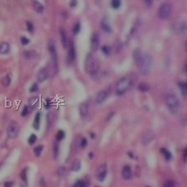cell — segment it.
<instances>
[{
	"mask_svg": "<svg viewBox=\"0 0 187 187\" xmlns=\"http://www.w3.org/2000/svg\"><path fill=\"white\" fill-rule=\"evenodd\" d=\"M153 57L149 54H142L141 57L138 61L137 66L139 68V71L141 74L146 75L149 74L151 71L152 66H153Z\"/></svg>",
	"mask_w": 187,
	"mask_h": 187,
	"instance_id": "6da1fadb",
	"label": "cell"
},
{
	"mask_svg": "<svg viewBox=\"0 0 187 187\" xmlns=\"http://www.w3.org/2000/svg\"><path fill=\"white\" fill-rule=\"evenodd\" d=\"M166 105L172 114H177L180 110V102L176 95L172 92H168L165 97Z\"/></svg>",
	"mask_w": 187,
	"mask_h": 187,
	"instance_id": "7a4b0ae2",
	"label": "cell"
},
{
	"mask_svg": "<svg viewBox=\"0 0 187 187\" xmlns=\"http://www.w3.org/2000/svg\"><path fill=\"white\" fill-rule=\"evenodd\" d=\"M99 63L94 55L89 54L87 55L85 61V70L89 75H95L99 70Z\"/></svg>",
	"mask_w": 187,
	"mask_h": 187,
	"instance_id": "3957f363",
	"label": "cell"
},
{
	"mask_svg": "<svg viewBox=\"0 0 187 187\" xmlns=\"http://www.w3.org/2000/svg\"><path fill=\"white\" fill-rule=\"evenodd\" d=\"M133 80L130 76H124L120 79L116 85V93L117 95H123L132 86Z\"/></svg>",
	"mask_w": 187,
	"mask_h": 187,
	"instance_id": "277c9868",
	"label": "cell"
},
{
	"mask_svg": "<svg viewBox=\"0 0 187 187\" xmlns=\"http://www.w3.org/2000/svg\"><path fill=\"white\" fill-rule=\"evenodd\" d=\"M20 132V126L19 124L15 122L12 121L9 123L8 126H7V136L10 139H15L18 136Z\"/></svg>",
	"mask_w": 187,
	"mask_h": 187,
	"instance_id": "5b68a950",
	"label": "cell"
},
{
	"mask_svg": "<svg viewBox=\"0 0 187 187\" xmlns=\"http://www.w3.org/2000/svg\"><path fill=\"white\" fill-rule=\"evenodd\" d=\"M49 51L51 54L52 58V63H53L54 70L57 71V48L56 44L54 40H50L49 42Z\"/></svg>",
	"mask_w": 187,
	"mask_h": 187,
	"instance_id": "8992f818",
	"label": "cell"
},
{
	"mask_svg": "<svg viewBox=\"0 0 187 187\" xmlns=\"http://www.w3.org/2000/svg\"><path fill=\"white\" fill-rule=\"evenodd\" d=\"M171 5L169 3H164L161 5L159 10V17L160 19L165 20L168 18L171 14Z\"/></svg>",
	"mask_w": 187,
	"mask_h": 187,
	"instance_id": "52a82bcc",
	"label": "cell"
},
{
	"mask_svg": "<svg viewBox=\"0 0 187 187\" xmlns=\"http://www.w3.org/2000/svg\"><path fill=\"white\" fill-rule=\"evenodd\" d=\"M107 172H108L107 164H102L96 171V178L98 179L99 181H103V180L107 176Z\"/></svg>",
	"mask_w": 187,
	"mask_h": 187,
	"instance_id": "ba28073f",
	"label": "cell"
},
{
	"mask_svg": "<svg viewBox=\"0 0 187 187\" xmlns=\"http://www.w3.org/2000/svg\"><path fill=\"white\" fill-rule=\"evenodd\" d=\"M154 138V133L150 130H147L144 133L143 136H142V143H143L144 145H148L151 143Z\"/></svg>",
	"mask_w": 187,
	"mask_h": 187,
	"instance_id": "9c48e42d",
	"label": "cell"
},
{
	"mask_svg": "<svg viewBox=\"0 0 187 187\" xmlns=\"http://www.w3.org/2000/svg\"><path fill=\"white\" fill-rule=\"evenodd\" d=\"M90 46H91V49L95 51L99 49V35H98V33H93L90 38Z\"/></svg>",
	"mask_w": 187,
	"mask_h": 187,
	"instance_id": "30bf717a",
	"label": "cell"
},
{
	"mask_svg": "<svg viewBox=\"0 0 187 187\" xmlns=\"http://www.w3.org/2000/svg\"><path fill=\"white\" fill-rule=\"evenodd\" d=\"M49 77V71L46 67H44V68H41L38 74H37V80L38 82H44V80H46Z\"/></svg>",
	"mask_w": 187,
	"mask_h": 187,
	"instance_id": "8fae6325",
	"label": "cell"
},
{
	"mask_svg": "<svg viewBox=\"0 0 187 187\" xmlns=\"http://www.w3.org/2000/svg\"><path fill=\"white\" fill-rule=\"evenodd\" d=\"M75 58H76V49H75L73 43L71 42L69 45L68 53H67V61H68V63H72L75 60Z\"/></svg>",
	"mask_w": 187,
	"mask_h": 187,
	"instance_id": "7c38bea8",
	"label": "cell"
},
{
	"mask_svg": "<svg viewBox=\"0 0 187 187\" xmlns=\"http://www.w3.org/2000/svg\"><path fill=\"white\" fill-rule=\"evenodd\" d=\"M108 97V93L106 90H101L98 93L96 98H95V103L97 104H100L105 101V99Z\"/></svg>",
	"mask_w": 187,
	"mask_h": 187,
	"instance_id": "4fadbf2b",
	"label": "cell"
},
{
	"mask_svg": "<svg viewBox=\"0 0 187 187\" xmlns=\"http://www.w3.org/2000/svg\"><path fill=\"white\" fill-rule=\"evenodd\" d=\"M122 176L124 180H130V179L131 178L132 171H131V167L129 165H126L122 168Z\"/></svg>",
	"mask_w": 187,
	"mask_h": 187,
	"instance_id": "5bb4252c",
	"label": "cell"
},
{
	"mask_svg": "<svg viewBox=\"0 0 187 187\" xmlns=\"http://www.w3.org/2000/svg\"><path fill=\"white\" fill-rule=\"evenodd\" d=\"M101 28L103 29V31H105L107 33H111L112 32V28L110 24L108 23L107 18H103L101 21Z\"/></svg>",
	"mask_w": 187,
	"mask_h": 187,
	"instance_id": "9a60e30c",
	"label": "cell"
},
{
	"mask_svg": "<svg viewBox=\"0 0 187 187\" xmlns=\"http://www.w3.org/2000/svg\"><path fill=\"white\" fill-rule=\"evenodd\" d=\"M10 51V45L7 42H2L0 44V54H7Z\"/></svg>",
	"mask_w": 187,
	"mask_h": 187,
	"instance_id": "2e32d148",
	"label": "cell"
},
{
	"mask_svg": "<svg viewBox=\"0 0 187 187\" xmlns=\"http://www.w3.org/2000/svg\"><path fill=\"white\" fill-rule=\"evenodd\" d=\"M60 36H61V42L63 44V45L64 48H66V46L68 45V38H67L66 33L64 29H61L60 31Z\"/></svg>",
	"mask_w": 187,
	"mask_h": 187,
	"instance_id": "e0dca14e",
	"label": "cell"
},
{
	"mask_svg": "<svg viewBox=\"0 0 187 187\" xmlns=\"http://www.w3.org/2000/svg\"><path fill=\"white\" fill-rule=\"evenodd\" d=\"M89 112V106L86 103H82L80 106V115L81 117H85Z\"/></svg>",
	"mask_w": 187,
	"mask_h": 187,
	"instance_id": "ac0fdd59",
	"label": "cell"
},
{
	"mask_svg": "<svg viewBox=\"0 0 187 187\" xmlns=\"http://www.w3.org/2000/svg\"><path fill=\"white\" fill-rule=\"evenodd\" d=\"M33 7H34L35 11L38 13H43L44 11V7L40 2L37 1V0L33 2Z\"/></svg>",
	"mask_w": 187,
	"mask_h": 187,
	"instance_id": "d6986e66",
	"label": "cell"
},
{
	"mask_svg": "<svg viewBox=\"0 0 187 187\" xmlns=\"http://www.w3.org/2000/svg\"><path fill=\"white\" fill-rule=\"evenodd\" d=\"M178 87H179V89H180L181 94L184 97H185L187 95V84L185 81H181V82H179Z\"/></svg>",
	"mask_w": 187,
	"mask_h": 187,
	"instance_id": "ffe728a7",
	"label": "cell"
},
{
	"mask_svg": "<svg viewBox=\"0 0 187 187\" xmlns=\"http://www.w3.org/2000/svg\"><path fill=\"white\" fill-rule=\"evenodd\" d=\"M11 81H12V79H11V76L9 74L6 75L5 76H3L1 80V83L3 86H8L10 84H11Z\"/></svg>",
	"mask_w": 187,
	"mask_h": 187,
	"instance_id": "44dd1931",
	"label": "cell"
},
{
	"mask_svg": "<svg viewBox=\"0 0 187 187\" xmlns=\"http://www.w3.org/2000/svg\"><path fill=\"white\" fill-rule=\"evenodd\" d=\"M40 113H37L35 119H34V123H33V126L35 130H39L40 127Z\"/></svg>",
	"mask_w": 187,
	"mask_h": 187,
	"instance_id": "7402d4cb",
	"label": "cell"
},
{
	"mask_svg": "<svg viewBox=\"0 0 187 187\" xmlns=\"http://www.w3.org/2000/svg\"><path fill=\"white\" fill-rule=\"evenodd\" d=\"M142 52L140 50V49H136V50H134L133 52V59H134V61L136 62V63H138V61L140 60V58L141 57V55H142Z\"/></svg>",
	"mask_w": 187,
	"mask_h": 187,
	"instance_id": "603a6c76",
	"label": "cell"
},
{
	"mask_svg": "<svg viewBox=\"0 0 187 187\" xmlns=\"http://www.w3.org/2000/svg\"><path fill=\"white\" fill-rule=\"evenodd\" d=\"M80 167H81V163H80V161L79 159H76L71 165V169L72 171H79L80 169Z\"/></svg>",
	"mask_w": 187,
	"mask_h": 187,
	"instance_id": "cb8c5ba5",
	"label": "cell"
},
{
	"mask_svg": "<svg viewBox=\"0 0 187 187\" xmlns=\"http://www.w3.org/2000/svg\"><path fill=\"white\" fill-rule=\"evenodd\" d=\"M138 89L141 92H147V91H148V89H149V85L147 83L143 82V83H140L139 85Z\"/></svg>",
	"mask_w": 187,
	"mask_h": 187,
	"instance_id": "d4e9b609",
	"label": "cell"
},
{
	"mask_svg": "<svg viewBox=\"0 0 187 187\" xmlns=\"http://www.w3.org/2000/svg\"><path fill=\"white\" fill-rule=\"evenodd\" d=\"M28 102H29L30 106H31V108H35L39 102V99H38V97H31V99H29Z\"/></svg>",
	"mask_w": 187,
	"mask_h": 187,
	"instance_id": "484cf974",
	"label": "cell"
},
{
	"mask_svg": "<svg viewBox=\"0 0 187 187\" xmlns=\"http://www.w3.org/2000/svg\"><path fill=\"white\" fill-rule=\"evenodd\" d=\"M43 149H44V146H42V145L36 146V147L34 148V150H33L35 155L36 157L40 156V154H41V153H42V151H43Z\"/></svg>",
	"mask_w": 187,
	"mask_h": 187,
	"instance_id": "4316f807",
	"label": "cell"
},
{
	"mask_svg": "<svg viewBox=\"0 0 187 187\" xmlns=\"http://www.w3.org/2000/svg\"><path fill=\"white\" fill-rule=\"evenodd\" d=\"M161 152L163 154L164 157H165V159H166L167 161H169V160L171 159V154L168 150H167L166 148H162V149H161Z\"/></svg>",
	"mask_w": 187,
	"mask_h": 187,
	"instance_id": "83f0119b",
	"label": "cell"
},
{
	"mask_svg": "<svg viewBox=\"0 0 187 187\" xmlns=\"http://www.w3.org/2000/svg\"><path fill=\"white\" fill-rule=\"evenodd\" d=\"M121 0H112V2H111V5L112 7H113V8L114 9H117L120 7L121 6Z\"/></svg>",
	"mask_w": 187,
	"mask_h": 187,
	"instance_id": "f1b7e54d",
	"label": "cell"
},
{
	"mask_svg": "<svg viewBox=\"0 0 187 187\" xmlns=\"http://www.w3.org/2000/svg\"><path fill=\"white\" fill-rule=\"evenodd\" d=\"M65 137V132L62 130L58 131L57 135H56V139L57 141H60V140H63Z\"/></svg>",
	"mask_w": 187,
	"mask_h": 187,
	"instance_id": "f546056e",
	"label": "cell"
},
{
	"mask_svg": "<svg viewBox=\"0 0 187 187\" xmlns=\"http://www.w3.org/2000/svg\"><path fill=\"white\" fill-rule=\"evenodd\" d=\"M80 24L79 23V22H77V23H76L74 25L72 31H73L74 35H77L80 32Z\"/></svg>",
	"mask_w": 187,
	"mask_h": 187,
	"instance_id": "4dcf8cb0",
	"label": "cell"
},
{
	"mask_svg": "<svg viewBox=\"0 0 187 187\" xmlns=\"http://www.w3.org/2000/svg\"><path fill=\"white\" fill-rule=\"evenodd\" d=\"M35 56V53L34 51H25L24 52V57L26 58V59H31L33 57Z\"/></svg>",
	"mask_w": 187,
	"mask_h": 187,
	"instance_id": "1f68e13d",
	"label": "cell"
},
{
	"mask_svg": "<svg viewBox=\"0 0 187 187\" xmlns=\"http://www.w3.org/2000/svg\"><path fill=\"white\" fill-rule=\"evenodd\" d=\"M36 140H37V136H35V134H32L28 139V144L29 145H34L36 142Z\"/></svg>",
	"mask_w": 187,
	"mask_h": 187,
	"instance_id": "d6a6232c",
	"label": "cell"
},
{
	"mask_svg": "<svg viewBox=\"0 0 187 187\" xmlns=\"http://www.w3.org/2000/svg\"><path fill=\"white\" fill-rule=\"evenodd\" d=\"M27 168H25L24 170H22L21 173V177L22 179V181H24L26 183H27Z\"/></svg>",
	"mask_w": 187,
	"mask_h": 187,
	"instance_id": "836d02e7",
	"label": "cell"
},
{
	"mask_svg": "<svg viewBox=\"0 0 187 187\" xmlns=\"http://www.w3.org/2000/svg\"><path fill=\"white\" fill-rule=\"evenodd\" d=\"M102 51H103V53L104 54H106V55H109L110 53H111V48L108 45H104L102 47Z\"/></svg>",
	"mask_w": 187,
	"mask_h": 187,
	"instance_id": "e575fe53",
	"label": "cell"
},
{
	"mask_svg": "<svg viewBox=\"0 0 187 187\" xmlns=\"http://www.w3.org/2000/svg\"><path fill=\"white\" fill-rule=\"evenodd\" d=\"M163 187H176V185H175L173 181L167 180V181H165V183H164Z\"/></svg>",
	"mask_w": 187,
	"mask_h": 187,
	"instance_id": "d590c367",
	"label": "cell"
},
{
	"mask_svg": "<svg viewBox=\"0 0 187 187\" xmlns=\"http://www.w3.org/2000/svg\"><path fill=\"white\" fill-rule=\"evenodd\" d=\"M54 119V115L53 113H49L47 114V122H48V124H51L52 122H53Z\"/></svg>",
	"mask_w": 187,
	"mask_h": 187,
	"instance_id": "8d00e7d4",
	"label": "cell"
},
{
	"mask_svg": "<svg viewBox=\"0 0 187 187\" xmlns=\"http://www.w3.org/2000/svg\"><path fill=\"white\" fill-rule=\"evenodd\" d=\"M26 27H27V31L31 33H33L34 31V26L33 24L31 23V21H27L26 22Z\"/></svg>",
	"mask_w": 187,
	"mask_h": 187,
	"instance_id": "74e56055",
	"label": "cell"
},
{
	"mask_svg": "<svg viewBox=\"0 0 187 187\" xmlns=\"http://www.w3.org/2000/svg\"><path fill=\"white\" fill-rule=\"evenodd\" d=\"M65 173H66V168H65V167H63V166L59 167L58 169H57V174L59 176H63Z\"/></svg>",
	"mask_w": 187,
	"mask_h": 187,
	"instance_id": "f35d334b",
	"label": "cell"
},
{
	"mask_svg": "<svg viewBox=\"0 0 187 187\" xmlns=\"http://www.w3.org/2000/svg\"><path fill=\"white\" fill-rule=\"evenodd\" d=\"M21 42L22 45H27V44L30 43V40L25 36H22L21 38Z\"/></svg>",
	"mask_w": 187,
	"mask_h": 187,
	"instance_id": "ab89813d",
	"label": "cell"
},
{
	"mask_svg": "<svg viewBox=\"0 0 187 187\" xmlns=\"http://www.w3.org/2000/svg\"><path fill=\"white\" fill-rule=\"evenodd\" d=\"M38 89H39V86H38V84L37 83H34L32 85V86L30 88V91L34 93V92H36V91H38Z\"/></svg>",
	"mask_w": 187,
	"mask_h": 187,
	"instance_id": "60d3db41",
	"label": "cell"
},
{
	"mask_svg": "<svg viewBox=\"0 0 187 187\" xmlns=\"http://www.w3.org/2000/svg\"><path fill=\"white\" fill-rule=\"evenodd\" d=\"M86 145H87V140H86L85 138H84V137L80 138V147L85 148V147L86 146Z\"/></svg>",
	"mask_w": 187,
	"mask_h": 187,
	"instance_id": "b9f144b4",
	"label": "cell"
},
{
	"mask_svg": "<svg viewBox=\"0 0 187 187\" xmlns=\"http://www.w3.org/2000/svg\"><path fill=\"white\" fill-rule=\"evenodd\" d=\"M28 113H29V108H28L27 106H25L23 108V110H22V112H21V116L22 117H26L28 115Z\"/></svg>",
	"mask_w": 187,
	"mask_h": 187,
	"instance_id": "7bdbcfd3",
	"label": "cell"
},
{
	"mask_svg": "<svg viewBox=\"0 0 187 187\" xmlns=\"http://www.w3.org/2000/svg\"><path fill=\"white\" fill-rule=\"evenodd\" d=\"M51 103H52L51 99H47L45 100V102H44V108H45L46 109H49L51 107Z\"/></svg>",
	"mask_w": 187,
	"mask_h": 187,
	"instance_id": "ee69618b",
	"label": "cell"
},
{
	"mask_svg": "<svg viewBox=\"0 0 187 187\" xmlns=\"http://www.w3.org/2000/svg\"><path fill=\"white\" fill-rule=\"evenodd\" d=\"M54 157H55V158H57V154H58V145H54Z\"/></svg>",
	"mask_w": 187,
	"mask_h": 187,
	"instance_id": "f6af8a7d",
	"label": "cell"
},
{
	"mask_svg": "<svg viewBox=\"0 0 187 187\" xmlns=\"http://www.w3.org/2000/svg\"><path fill=\"white\" fill-rule=\"evenodd\" d=\"M84 182L82 181H77L76 183L74 184V187H81L82 184H83Z\"/></svg>",
	"mask_w": 187,
	"mask_h": 187,
	"instance_id": "bcb514c9",
	"label": "cell"
},
{
	"mask_svg": "<svg viewBox=\"0 0 187 187\" xmlns=\"http://www.w3.org/2000/svg\"><path fill=\"white\" fill-rule=\"evenodd\" d=\"M77 4V1L76 0H71V1L70 2V6L71 7H76Z\"/></svg>",
	"mask_w": 187,
	"mask_h": 187,
	"instance_id": "7dc6e473",
	"label": "cell"
},
{
	"mask_svg": "<svg viewBox=\"0 0 187 187\" xmlns=\"http://www.w3.org/2000/svg\"><path fill=\"white\" fill-rule=\"evenodd\" d=\"M12 185H13V183L11 181H7L4 184V187H12Z\"/></svg>",
	"mask_w": 187,
	"mask_h": 187,
	"instance_id": "c3c4849f",
	"label": "cell"
},
{
	"mask_svg": "<svg viewBox=\"0 0 187 187\" xmlns=\"http://www.w3.org/2000/svg\"><path fill=\"white\" fill-rule=\"evenodd\" d=\"M145 2L146 5L148 7H151V5L153 4V0H145Z\"/></svg>",
	"mask_w": 187,
	"mask_h": 187,
	"instance_id": "681fc988",
	"label": "cell"
},
{
	"mask_svg": "<svg viewBox=\"0 0 187 187\" xmlns=\"http://www.w3.org/2000/svg\"><path fill=\"white\" fill-rule=\"evenodd\" d=\"M183 156H184V162H186V159H187V149L185 148L184 150V153H183Z\"/></svg>",
	"mask_w": 187,
	"mask_h": 187,
	"instance_id": "f907efd6",
	"label": "cell"
},
{
	"mask_svg": "<svg viewBox=\"0 0 187 187\" xmlns=\"http://www.w3.org/2000/svg\"><path fill=\"white\" fill-rule=\"evenodd\" d=\"M81 187H89V185L87 184V183H83V184H82V185H81Z\"/></svg>",
	"mask_w": 187,
	"mask_h": 187,
	"instance_id": "816d5d0a",
	"label": "cell"
},
{
	"mask_svg": "<svg viewBox=\"0 0 187 187\" xmlns=\"http://www.w3.org/2000/svg\"><path fill=\"white\" fill-rule=\"evenodd\" d=\"M146 187H150V186H146Z\"/></svg>",
	"mask_w": 187,
	"mask_h": 187,
	"instance_id": "f5cc1de1",
	"label": "cell"
}]
</instances>
